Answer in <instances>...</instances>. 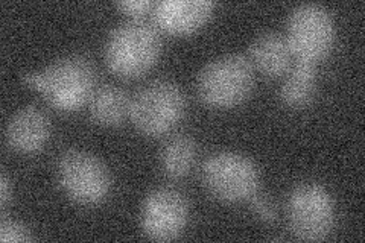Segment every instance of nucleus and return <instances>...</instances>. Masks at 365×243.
I'll return each mask as SVG.
<instances>
[{
  "mask_svg": "<svg viewBox=\"0 0 365 243\" xmlns=\"http://www.w3.org/2000/svg\"><path fill=\"white\" fill-rule=\"evenodd\" d=\"M95 67L81 55H67L53 61L41 72L23 75V83L36 88L51 105L72 111L83 107L95 90Z\"/></svg>",
  "mask_w": 365,
  "mask_h": 243,
  "instance_id": "1",
  "label": "nucleus"
},
{
  "mask_svg": "<svg viewBox=\"0 0 365 243\" xmlns=\"http://www.w3.org/2000/svg\"><path fill=\"white\" fill-rule=\"evenodd\" d=\"M162 52V37L155 26L142 19L123 21L106 41V63L120 78H137L157 63Z\"/></svg>",
  "mask_w": 365,
  "mask_h": 243,
  "instance_id": "2",
  "label": "nucleus"
},
{
  "mask_svg": "<svg viewBox=\"0 0 365 243\" xmlns=\"http://www.w3.org/2000/svg\"><path fill=\"white\" fill-rule=\"evenodd\" d=\"M186 111L182 90L168 79H155L131 98L130 119L148 137L165 135L174 130Z\"/></svg>",
  "mask_w": 365,
  "mask_h": 243,
  "instance_id": "3",
  "label": "nucleus"
},
{
  "mask_svg": "<svg viewBox=\"0 0 365 243\" xmlns=\"http://www.w3.org/2000/svg\"><path fill=\"white\" fill-rule=\"evenodd\" d=\"M253 66L245 56L225 55L204 66L198 75L200 99L213 108H230L244 102L253 90Z\"/></svg>",
  "mask_w": 365,
  "mask_h": 243,
  "instance_id": "4",
  "label": "nucleus"
},
{
  "mask_svg": "<svg viewBox=\"0 0 365 243\" xmlns=\"http://www.w3.org/2000/svg\"><path fill=\"white\" fill-rule=\"evenodd\" d=\"M288 227L295 239L324 240L335 227V204L329 190L318 182H302L287 200Z\"/></svg>",
  "mask_w": 365,
  "mask_h": 243,
  "instance_id": "5",
  "label": "nucleus"
},
{
  "mask_svg": "<svg viewBox=\"0 0 365 243\" xmlns=\"http://www.w3.org/2000/svg\"><path fill=\"white\" fill-rule=\"evenodd\" d=\"M287 41L297 61L314 63L332 51L335 23L319 4H300L291 9L287 25Z\"/></svg>",
  "mask_w": 365,
  "mask_h": 243,
  "instance_id": "6",
  "label": "nucleus"
},
{
  "mask_svg": "<svg viewBox=\"0 0 365 243\" xmlns=\"http://www.w3.org/2000/svg\"><path fill=\"white\" fill-rule=\"evenodd\" d=\"M202 182L207 192L224 202L248 201L259 189V169L237 152H216L202 165Z\"/></svg>",
  "mask_w": 365,
  "mask_h": 243,
  "instance_id": "7",
  "label": "nucleus"
},
{
  "mask_svg": "<svg viewBox=\"0 0 365 243\" xmlns=\"http://www.w3.org/2000/svg\"><path fill=\"white\" fill-rule=\"evenodd\" d=\"M56 173L64 193L81 205L101 204L110 193L111 180L107 167L84 150H67L58 160Z\"/></svg>",
  "mask_w": 365,
  "mask_h": 243,
  "instance_id": "8",
  "label": "nucleus"
},
{
  "mask_svg": "<svg viewBox=\"0 0 365 243\" xmlns=\"http://www.w3.org/2000/svg\"><path fill=\"white\" fill-rule=\"evenodd\" d=\"M189 221V204L181 192L160 187L146 195L140 210L143 234L158 242L178 239Z\"/></svg>",
  "mask_w": 365,
  "mask_h": 243,
  "instance_id": "9",
  "label": "nucleus"
},
{
  "mask_svg": "<svg viewBox=\"0 0 365 243\" xmlns=\"http://www.w3.org/2000/svg\"><path fill=\"white\" fill-rule=\"evenodd\" d=\"M210 0H162L155 2L153 17L158 29L173 36H187L204 26L212 17Z\"/></svg>",
  "mask_w": 365,
  "mask_h": 243,
  "instance_id": "10",
  "label": "nucleus"
},
{
  "mask_svg": "<svg viewBox=\"0 0 365 243\" xmlns=\"http://www.w3.org/2000/svg\"><path fill=\"white\" fill-rule=\"evenodd\" d=\"M5 137L8 145L17 152H38L51 137V120L41 108L28 105L8 120Z\"/></svg>",
  "mask_w": 365,
  "mask_h": 243,
  "instance_id": "11",
  "label": "nucleus"
},
{
  "mask_svg": "<svg viewBox=\"0 0 365 243\" xmlns=\"http://www.w3.org/2000/svg\"><path fill=\"white\" fill-rule=\"evenodd\" d=\"M250 61L265 76L279 78L289 71L292 52L282 33L268 31L260 33L251 43Z\"/></svg>",
  "mask_w": 365,
  "mask_h": 243,
  "instance_id": "12",
  "label": "nucleus"
},
{
  "mask_svg": "<svg viewBox=\"0 0 365 243\" xmlns=\"http://www.w3.org/2000/svg\"><path fill=\"white\" fill-rule=\"evenodd\" d=\"M131 98L118 86L106 84L93 90L88 98V113L95 123L101 126H119L130 118Z\"/></svg>",
  "mask_w": 365,
  "mask_h": 243,
  "instance_id": "13",
  "label": "nucleus"
},
{
  "mask_svg": "<svg viewBox=\"0 0 365 243\" xmlns=\"http://www.w3.org/2000/svg\"><path fill=\"white\" fill-rule=\"evenodd\" d=\"M317 71L314 63L297 61L279 91L280 100L289 108H303L315 95Z\"/></svg>",
  "mask_w": 365,
  "mask_h": 243,
  "instance_id": "14",
  "label": "nucleus"
},
{
  "mask_svg": "<svg viewBox=\"0 0 365 243\" xmlns=\"http://www.w3.org/2000/svg\"><path fill=\"white\" fill-rule=\"evenodd\" d=\"M197 146L187 135H175L165 143L160 152V167L168 178H185L195 165Z\"/></svg>",
  "mask_w": 365,
  "mask_h": 243,
  "instance_id": "15",
  "label": "nucleus"
},
{
  "mask_svg": "<svg viewBox=\"0 0 365 243\" xmlns=\"http://www.w3.org/2000/svg\"><path fill=\"white\" fill-rule=\"evenodd\" d=\"M32 233L31 229L14 219L2 217L0 221V242L2 243H26L31 242Z\"/></svg>",
  "mask_w": 365,
  "mask_h": 243,
  "instance_id": "16",
  "label": "nucleus"
},
{
  "mask_svg": "<svg viewBox=\"0 0 365 243\" xmlns=\"http://www.w3.org/2000/svg\"><path fill=\"white\" fill-rule=\"evenodd\" d=\"M248 201H250L251 208H253L255 214L260 219L262 222L272 224L274 221H276V217H277L276 207H274L271 200L265 198L264 195H260L259 192H256Z\"/></svg>",
  "mask_w": 365,
  "mask_h": 243,
  "instance_id": "17",
  "label": "nucleus"
},
{
  "mask_svg": "<svg viewBox=\"0 0 365 243\" xmlns=\"http://www.w3.org/2000/svg\"><path fill=\"white\" fill-rule=\"evenodd\" d=\"M155 2L151 0H127V2H116V8L133 19H140L148 13H153Z\"/></svg>",
  "mask_w": 365,
  "mask_h": 243,
  "instance_id": "18",
  "label": "nucleus"
},
{
  "mask_svg": "<svg viewBox=\"0 0 365 243\" xmlns=\"http://www.w3.org/2000/svg\"><path fill=\"white\" fill-rule=\"evenodd\" d=\"M11 184L9 180L6 177V173L2 172V175H0V207H2V210H5L9 198H11Z\"/></svg>",
  "mask_w": 365,
  "mask_h": 243,
  "instance_id": "19",
  "label": "nucleus"
}]
</instances>
